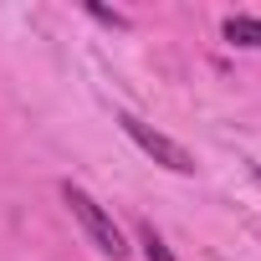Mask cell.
<instances>
[{
    "instance_id": "6da1fadb",
    "label": "cell",
    "mask_w": 261,
    "mask_h": 261,
    "mask_svg": "<svg viewBox=\"0 0 261 261\" xmlns=\"http://www.w3.org/2000/svg\"><path fill=\"white\" fill-rule=\"evenodd\" d=\"M62 200H67V210H72V215L82 220L87 241H92V246H97L102 256H113V261H123V256H128L118 220H113V215H108V210H102V205H97V200H92V195H87L82 185H72V179H67V185H62Z\"/></svg>"
},
{
    "instance_id": "8992f818",
    "label": "cell",
    "mask_w": 261,
    "mask_h": 261,
    "mask_svg": "<svg viewBox=\"0 0 261 261\" xmlns=\"http://www.w3.org/2000/svg\"><path fill=\"white\" fill-rule=\"evenodd\" d=\"M256 185H261V164H256Z\"/></svg>"
},
{
    "instance_id": "5b68a950",
    "label": "cell",
    "mask_w": 261,
    "mask_h": 261,
    "mask_svg": "<svg viewBox=\"0 0 261 261\" xmlns=\"http://www.w3.org/2000/svg\"><path fill=\"white\" fill-rule=\"evenodd\" d=\"M87 16H92V21H102V26H128V16H118V11H102V6H87Z\"/></svg>"
},
{
    "instance_id": "3957f363",
    "label": "cell",
    "mask_w": 261,
    "mask_h": 261,
    "mask_svg": "<svg viewBox=\"0 0 261 261\" xmlns=\"http://www.w3.org/2000/svg\"><path fill=\"white\" fill-rule=\"evenodd\" d=\"M220 36H225L230 46L261 51V16H225V21H220Z\"/></svg>"
},
{
    "instance_id": "7a4b0ae2",
    "label": "cell",
    "mask_w": 261,
    "mask_h": 261,
    "mask_svg": "<svg viewBox=\"0 0 261 261\" xmlns=\"http://www.w3.org/2000/svg\"><path fill=\"white\" fill-rule=\"evenodd\" d=\"M118 128L128 139H134L154 164H164V169H174V174H195L200 164H195V154L179 144V139H169V134H159L154 123H144V118H134V113H118Z\"/></svg>"
},
{
    "instance_id": "277c9868",
    "label": "cell",
    "mask_w": 261,
    "mask_h": 261,
    "mask_svg": "<svg viewBox=\"0 0 261 261\" xmlns=\"http://www.w3.org/2000/svg\"><path fill=\"white\" fill-rule=\"evenodd\" d=\"M139 246H144V261H179V256L169 251V241H164V236H159L149 220L139 225Z\"/></svg>"
}]
</instances>
